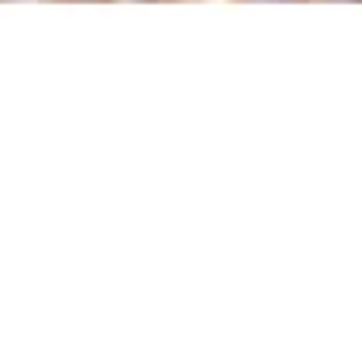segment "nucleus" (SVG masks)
Returning a JSON list of instances; mask_svg holds the SVG:
<instances>
[{
    "instance_id": "nucleus-1",
    "label": "nucleus",
    "mask_w": 362,
    "mask_h": 362,
    "mask_svg": "<svg viewBox=\"0 0 362 362\" xmlns=\"http://www.w3.org/2000/svg\"><path fill=\"white\" fill-rule=\"evenodd\" d=\"M257 4H287V0H257Z\"/></svg>"
}]
</instances>
